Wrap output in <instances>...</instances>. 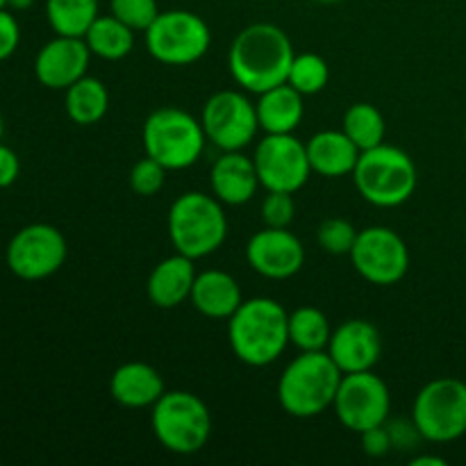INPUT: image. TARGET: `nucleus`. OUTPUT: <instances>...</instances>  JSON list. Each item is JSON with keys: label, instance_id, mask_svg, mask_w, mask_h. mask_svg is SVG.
Returning a JSON list of instances; mask_svg holds the SVG:
<instances>
[{"label": "nucleus", "instance_id": "obj_1", "mask_svg": "<svg viewBox=\"0 0 466 466\" xmlns=\"http://www.w3.org/2000/svg\"><path fill=\"white\" fill-rule=\"evenodd\" d=\"M294 44L282 27L273 23L246 25L228 50L230 76L246 94H264L285 85L294 62Z\"/></svg>", "mask_w": 466, "mask_h": 466}, {"label": "nucleus", "instance_id": "obj_2", "mask_svg": "<svg viewBox=\"0 0 466 466\" xmlns=\"http://www.w3.org/2000/svg\"><path fill=\"white\" fill-rule=\"evenodd\" d=\"M228 341L239 362L268 367L289 346V312L267 296L244 300L228 319Z\"/></svg>", "mask_w": 466, "mask_h": 466}, {"label": "nucleus", "instance_id": "obj_3", "mask_svg": "<svg viewBox=\"0 0 466 466\" xmlns=\"http://www.w3.org/2000/svg\"><path fill=\"white\" fill-rule=\"evenodd\" d=\"M344 373L339 371L328 350H300L278 380V403L289 417L312 419L335 403Z\"/></svg>", "mask_w": 466, "mask_h": 466}, {"label": "nucleus", "instance_id": "obj_4", "mask_svg": "<svg viewBox=\"0 0 466 466\" xmlns=\"http://www.w3.org/2000/svg\"><path fill=\"white\" fill-rule=\"evenodd\" d=\"M168 239L176 253L203 259L217 253L228 237V217L214 194L185 191L168 209Z\"/></svg>", "mask_w": 466, "mask_h": 466}, {"label": "nucleus", "instance_id": "obj_5", "mask_svg": "<svg viewBox=\"0 0 466 466\" xmlns=\"http://www.w3.org/2000/svg\"><path fill=\"white\" fill-rule=\"evenodd\" d=\"M350 177L360 196L376 208H400L412 198L419 182L414 159L403 148L385 141L362 150Z\"/></svg>", "mask_w": 466, "mask_h": 466}, {"label": "nucleus", "instance_id": "obj_6", "mask_svg": "<svg viewBox=\"0 0 466 466\" xmlns=\"http://www.w3.org/2000/svg\"><path fill=\"white\" fill-rule=\"evenodd\" d=\"M144 150L167 171L194 167L205 150L203 123L180 107H159L144 121Z\"/></svg>", "mask_w": 466, "mask_h": 466}, {"label": "nucleus", "instance_id": "obj_7", "mask_svg": "<svg viewBox=\"0 0 466 466\" xmlns=\"http://www.w3.org/2000/svg\"><path fill=\"white\" fill-rule=\"evenodd\" d=\"M153 435L168 453L194 455L205 449L212 435V414L191 391H164L150 412Z\"/></svg>", "mask_w": 466, "mask_h": 466}, {"label": "nucleus", "instance_id": "obj_8", "mask_svg": "<svg viewBox=\"0 0 466 466\" xmlns=\"http://www.w3.org/2000/svg\"><path fill=\"white\" fill-rule=\"evenodd\" d=\"M412 421L421 440L451 444L466 435V382L435 378L419 390L412 405Z\"/></svg>", "mask_w": 466, "mask_h": 466}, {"label": "nucleus", "instance_id": "obj_9", "mask_svg": "<svg viewBox=\"0 0 466 466\" xmlns=\"http://www.w3.org/2000/svg\"><path fill=\"white\" fill-rule=\"evenodd\" d=\"M144 35L150 57L167 66H189L203 59L212 46V32L208 23L198 14L187 9L159 12Z\"/></svg>", "mask_w": 466, "mask_h": 466}, {"label": "nucleus", "instance_id": "obj_10", "mask_svg": "<svg viewBox=\"0 0 466 466\" xmlns=\"http://www.w3.org/2000/svg\"><path fill=\"white\" fill-rule=\"evenodd\" d=\"M200 123L208 141H212L223 153L244 150L253 144L259 130L255 103L244 91L235 89H223L209 96L200 114Z\"/></svg>", "mask_w": 466, "mask_h": 466}, {"label": "nucleus", "instance_id": "obj_11", "mask_svg": "<svg viewBox=\"0 0 466 466\" xmlns=\"http://www.w3.org/2000/svg\"><path fill=\"white\" fill-rule=\"evenodd\" d=\"M335 417L344 428L353 432H364L387 423L391 410V394L387 382L371 371L344 373L337 390Z\"/></svg>", "mask_w": 466, "mask_h": 466}, {"label": "nucleus", "instance_id": "obj_12", "mask_svg": "<svg viewBox=\"0 0 466 466\" xmlns=\"http://www.w3.org/2000/svg\"><path fill=\"white\" fill-rule=\"evenodd\" d=\"M355 271L378 287L399 285L410 268V248L403 237L387 226H371L360 230L350 250Z\"/></svg>", "mask_w": 466, "mask_h": 466}, {"label": "nucleus", "instance_id": "obj_13", "mask_svg": "<svg viewBox=\"0 0 466 466\" xmlns=\"http://www.w3.org/2000/svg\"><path fill=\"white\" fill-rule=\"evenodd\" d=\"M66 239L50 223H30L12 237L7 246V267L21 280H44L64 267Z\"/></svg>", "mask_w": 466, "mask_h": 466}, {"label": "nucleus", "instance_id": "obj_14", "mask_svg": "<svg viewBox=\"0 0 466 466\" xmlns=\"http://www.w3.org/2000/svg\"><path fill=\"white\" fill-rule=\"evenodd\" d=\"M259 185L267 191L296 194L312 176L308 146L294 135H267L253 153Z\"/></svg>", "mask_w": 466, "mask_h": 466}, {"label": "nucleus", "instance_id": "obj_15", "mask_svg": "<svg viewBox=\"0 0 466 466\" xmlns=\"http://www.w3.org/2000/svg\"><path fill=\"white\" fill-rule=\"evenodd\" d=\"M246 262L268 280H289L303 268L305 246L289 228H264L246 244Z\"/></svg>", "mask_w": 466, "mask_h": 466}, {"label": "nucleus", "instance_id": "obj_16", "mask_svg": "<svg viewBox=\"0 0 466 466\" xmlns=\"http://www.w3.org/2000/svg\"><path fill=\"white\" fill-rule=\"evenodd\" d=\"M91 50L82 36L57 35L36 53L35 76L48 89L66 91L73 82L86 76Z\"/></svg>", "mask_w": 466, "mask_h": 466}, {"label": "nucleus", "instance_id": "obj_17", "mask_svg": "<svg viewBox=\"0 0 466 466\" xmlns=\"http://www.w3.org/2000/svg\"><path fill=\"white\" fill-rule=\"evenodd\" d=\"M326 350L341 373L371 371L382 358V335L371 321L349 319L332 330Z\"/></svg>", "mask_w": 466, "mask_h": 466}, {"label": "nucleus", "instance_id": "obj_18", "mask_svg": "<svg viewBox=\"0 0 466 466\" xmlns=\"http://www.w3.org/2000/svg\"><path fill=\"white\" fill-rule=\"evenodd\" d=\"M209 187L212 194L221 200L223 205L239 208L253 200L258 194L259 177L255 168L253 157L244 155L241 150H226L209 171Z\"/></svg>", "mask_w": 466, "mask_h": 466}, {"label": "nucleus", "instance_id": "obj_19", "mask_svg": "<svg viewBox=\"0 0 466 466\" xmlns=\"http://www.w3.org/2000/svg\"><path fill=\"white\" fill-rule=\"evenodd\" d=\"M194 262L196 259L176 253L155 264L146 282V294L155 308L173 309L191 299V289L198 276Z\"/></svg>", "mask_w": 466, "mask_h": 466}, {"label": "nucleus", "instance_id": "obj_20", "mask_svg": "<svg viewBox=\"0 0 466 466\" xmlns=\"http://www.w3.org/2000/svg\"><path fill=\"white\" fill-rule=\"evenodd\" d=\"M164 387L162 373L146 362H126L109 378V394L121 408L144 410L153 408L162 394Z\"/></svg>", "mask_w": 466, "mask_h": 466}, {"label": "nucleus", "instance_id": "obj_21", "mask_svg": "<svg viewBox=\"0 0 466 466\" xmlns=\"http://www.w3.org/2000/svg\"><path fill=\"white\" fill-rule=\"evenodd\" d=\"M189 300L203 317L228 321L244 303V296H241V287L235 276H230L228 271H218V268H209V271L196 276Z\"/></svg>", "mask_w": 466, "mask_h": 466}, {"label": "nucleus", "instance_id": "obj_22", "mask_svg": "<svg viewBox=\"0 0 466 466\" xmlns=\"http://www.w3.org/2000/svg\"><path fill=\"white\" fill-rule=\"evenodd\" d=\"M308 159L312 173L323 177L353 176L362 150L344 130H321L308 139Z\"/></svg>", "mask_w": 466, "mask_h": 466}, {"label": "nucleus", "instance_id": "obj_23", "mask_svg": "<svg viewBox=\"0 0 466 466\" xmlns=\"http://www.w3.org/2000/svg\"><path fill=\"white\" fill-rule=\"evenodd\" d=\"M255 109H258L259 130L267 135H294L305 116L303 94L285 82L259 94Z\"/></svg>", "mask_w": 466, "mask_h": 466}, {"label": "nucleus", "instance_id": "obj_24", "mask_svg": "<svg viewBox=\"0 0 466 466\" xmlns=\"http://www.w3.org/2000/svg\"><path fill=\"white\" fill-rule=\"evenodd\" d=\"M68 118L77 126H96L109 109V91L100 77L85 76L66 89L64 100Z\"/></svg>", "mask_w": 466, "mask_h": 466}, {"label": "nucleus", "instance_id": "obj_25", "mask_svg": "<svg viewBox=\"0 0 466 466\" xmlns=\"http://www.w3.org/2000/svg\"><path fill=\"white\" fill-rule=\"evenodd\" d=\"M82 39L89 46L91 55L107 59V62H118L135 48V30L118 21L114 14L96 18Z\"/></svg>", "mask_w": 466, "mask_h": 466}, {"label": "nucleus", "instance_id": "obj_26", "mask_svg": "<svg viewBox=\"0 0 466 466\" xmlns=\"http://www.w3.org/2000/svg\"><path fill=\"white\" fill-rule=\"evenodd\" d=\"M332 328L326 312L314 305H303L289 314V344L299 350H326L330 344Z\"/></svg>", "mask_w": 466, "mask_h": 466}, {"label": "nucleus", "instance_id": "obj_27", "mask_svg": "<svg viewBox=\"0 0 466 466\" xmlns=\"http://www.w3.org/2000/svg\"><path fill=\"white\" fill-rule=\"evenodd\" d=\"M100 0H46L50 27L62 36H85L100 16Z\"/></svg>", "mask_w": 466, "mask_h": 466}, {"label": "nucleus", "instance_id": "obj_28", "mask_svg": "<svg viewBox=\"0 0 466 466\" xmlns=\"http://www.w3.org/2000/svg\"><path fill=\"white\" fill-rule=\"evenodd\" d=\"M341 130L353 139L360 150L376 148L385 141L387 123L380 109L371 103H355L346 109Z\"/></svg>", "mask_w": 466, "mask_h": 466}, {"label": "nucleus", "instance_id": "obj_29", "mask_svg": "<svg viewBox=\"0 0 466 466\" xmlns=\"http://www.w3.org/2000/svg\"><path fill=\"white\" fill-rule=\"evenodd\" d=\"M328 80H330V66L317 53L296 55L289 68V77H287V82L303 96L321 94Z\"/></svg>", "mask_w": 466, "mask_h": 466}, {"label": "nucleus", "instance_id": "obj_30", "mask_svg": "<svg viewBox=\"0 0 466 466\" xmlns=\"http://www.w3.org/2000/svg\"><path fill=\"white\" fill-rule=\"evenodd\" d=\"M360 230L350 221L339 217L326 218L317 230V241L326 253L330 255H350Z\"/></svg>", "mask_w": 466, "mask_h": 466}, {"label": "nucleus", "instance_id": "obj_31", "mask_svg": "<svg viewBox=\"0 0 466 466\" xmlns=\"http://www.w3.org/2000/svg\"><path fill=\"white\" fill-rule=\"evenodd\" d=\"M109 12L135 32H146L159 16V5L157 0H112Z\"/></svg>", "mask_w": 466, "mask_h": 466}, {"label": "nucleus", "instance_id": "obj_32", "mask_svg": "<svg viewBox=\"0 0 466 466\" xmlns=\"http://www.w3.org/2000/svg\"><path fill=\"white\" fill-rule=\"evenodd\" d=\"M164 182H167V168L153 157H141L139 162L132 167L130 171V187L135 194L139 196H155L162 191Z\"/></svg>", "mask_w": 466, "mask_h": 466}, {"label": "nucleus", "instance_id": "obj_33", "mask_svg": "<svg viewBox=\"0 0 466 466\" xmlns=\"http://www.w3.org/2000/svg\"><path fill=\"white\" fill-rule=\"evenodd\" d=\"M296 217L294 196L287 191H267L262 200V221L268 228H289Z\"/></svg>", "mask_w": 466, "mask_h": 466}, {"label": "nucleus", "instance_id": "obj_34", "mask_svg": "<svg viewBox=\"0 0 466 466\" xmlns=\"http://www.w3.org/2000/svg\"><path fill=\"white\" fill-rule=\"evenodd\" d=\"M360 437H362V451L369 458H385L394 449V437H391V431L385 423L360 432Z\"/></svg>", "mask_w": 466, "mask_h": 466}, {"label": "nucleus", "instance_id": "obj_35", "mask_svg": "<svg viewBox=\"0 0 466 466\" xmlns=\"http://www.w3.org/2000/svg\"><path fill=\"white\" fill-rule=\"evenodd\" d=\"M21 41V27H18L16 16L7 9H0V62L12 57Z\"/></svg>", "mask_w": 466, "mask_h": 466}, {"label": "nucleus", "instance_id": "obj_36", "mask_svg": "<svg viewBox=\"0 0 466 466\" xmlns=\"http://www.w3.org/2000/svg\"><path fill=\"white\" fill-rule=\"evenodd\" d=\"M18 173H21V162H18V155L14 153L9 146H5L0 141V189L5 187H12L16 182Z\"/></svg>", "mask_w": 466, "mask_h": 466}, {"label": "nucleus", "instance_id": "obj_37", "mask_svg": "<svg viewBox=\"0 0 466 466\" xmlns=\"http://www.w3.org/2000/svg\"><path fill=\"white\" fill-rule=\"evenodd\" d=\"M412 466H446V460L435 458V455H419L412 460Z\"/></svg>", "mask_w": 466, "mask_h": 466}, {"label": "nucleus", "instance_id": "obj_38", "mask_svg": "<svg viewBox=\"0 0 466 466\" xmlns=\"http://www.w3.org/2000/svg\"><path fill=\"white\" fill-rule=\"evenodd\" d=\"M32 5H35V0H7V7L16 9V12H25Z\"/></svg>", "mask_w": 466, "mask_h": 466}, {"label": "nucleus", "instance_id": "obj_39", "mask_svg": "<svg viewBox=\"0 0 466 466\" xmlns=\"http://www.w3.org/2000/svg\"><path fill=\"white\" fill-rule=\"evenodd\" d=\"M3 132H5V121H3V114H0V139H3Z\"/></svg>", "mask_w": 466, "mask_h": 466}, {"label": "nucleus", "instance_id": "obj_40", "mask_svg": "<svg viewBox=\"0 0 466 466\" xmlns=\"http://www.w3.org/2000/svg\"><path fill=\"white\" fill-rule=\"evenodd\" d=\"M317 3H326V5H332V3H341V0H317Z\"/></svg>", "mask_w": 466, "mask_h": 466}, {"label": "nucleus", "instance_id": "obj_41", "mask_svg": "<svg viewBox=\"0 0 466 466\" xmlns=\"http://www.w3.org/2000/svg\"><path fill=\"white\" fill-rule=\"evenodd\" d=\"M3 7H7V0H0V9Z\"/></svg>", "mask_w": 466, "mask_h": 466}, {"label": "nucleus", "instance_id": "obj_42", "mask_svg": "<svg viewBox=\"0 0 466 466\" xmlns=\"http://www.w3.org/2000/svg\"><path fill=\"white\" fill-rule=\"evenodd\" d=\"M464 144H466V127H464Z\"/></svg>", "mask_w": 466, "mask_h": 466}]
</instances>
